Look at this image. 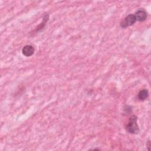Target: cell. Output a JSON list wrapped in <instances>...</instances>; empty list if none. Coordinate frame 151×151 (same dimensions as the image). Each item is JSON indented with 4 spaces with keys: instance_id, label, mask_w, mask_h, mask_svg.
<instances>
[{
    "instance_id": "6da1fadb",
    "label": "cell",
    "mask_w": 151,
    "mask_h": 151,
    "mask_svg": "<svg viewBox=\"0 0 151 151\" xmlns=\"http://www.w3.org/2000/svg\"><path fill=\"white\" fill-rule=\"evenodd\" d=\"M137 118L136 116H132L129 120V122L126 126L127 131L132 134H137L139 132V129L137 124Z\"/></svg>"
},
{
    "instance_id": "5b68a950",
    "label": "cell",
    "mask_w": 151,
    "mask_h": 151,
    "mask_svg": "<svg viewBox=\"0 0 151 151\" xmlns=\"http://www.w3.org/2000/svg\"><path fill=\"white\" fill-rule=\"evenodd\" d=\"M148 91L146 89H143L138 93V99L140 100H144L148 97Z\"/></svg>"
},
{
    "instance_id": "8992f818",
    "label": "cell",
    "mask_w": 151,
    "mask_h": 151,
    "mask_svg": "<svg viewBox=\"0 0 151 151\" xmlns=\"http://www.w3.org/2000/svg\"><path fill=\"white\" fill-rule=\"evenodd\" d=\"M146 146H147V147L148 150H150V140H148V141H147V144H146Z\"/></svg>"
},
{
    "instance_id": "277c9868",
    "label": "cell",
    "mask_w": 151,
    "mask_h": 151,
    "mask_svg": "<svg viewBox=\"0 0 151 151\" xmlns=\"http://www.w3.org/2000/svg\"><path fill=\"white\" fill-rule=\"evenodd\" d=\"M22 54L26 57L31 56L34 52V48L32 45H25L22 50Z\"/></svg>"
},
{
    "instance_id": "7a4b0ae2",
    "label": "cell",
    "mask_w": 151,
    "mask_h": 151,
    "mask_svg": "<svg viewBox=\"0 0 151 151\" xmlns=\"http://www.w3.org/2000/svg\"><path fill=\"white\" fill-rule=\"evenodd\" d=\"M136 21V18L134 15L133 14H130L127 15L120 23V26L122 28H127L129 26H131L133 25L135 22Z\"/></svg>"
},
{
    "instance_id": "3957f363",
    "label": "cell",
    "mask_w": 151,
    "mask_h": 151,
    "mask_svg": "<svg viewBox=\"0 0 151 151\" xmlns=\"http://www.w3.org/2000/svg\"><path fill=\"white\" fill-rule=\"evenodd\" d=\"M136 19L138 21L140 22H142L146 20V18H147V12L144 10V9H140L139 10H137L135 14L134 15Z\"/></svg>"
}]
</instances>
